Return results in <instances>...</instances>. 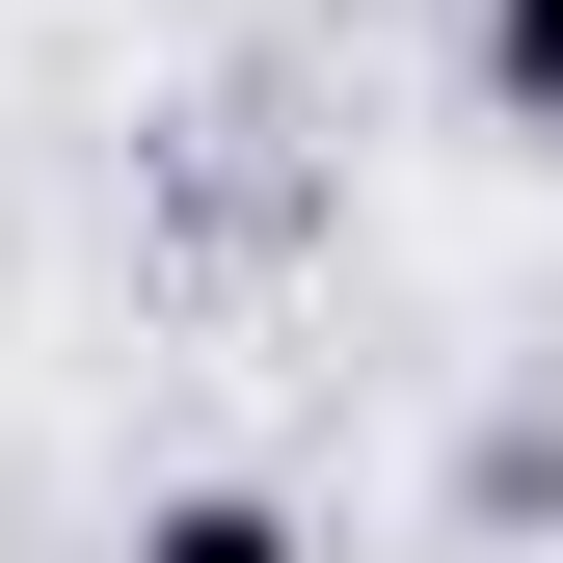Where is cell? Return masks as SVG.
Listing matches in <instances>:
<instances>
[{
    "label": "cell",
    "instance_id": "cell-2",
    "mask_svg": "<svg viewBox=\"0 0 563 563\" xmlns=\"http://www.w3.org/2000/svg\"><path fill=\"white\" fill-rule=\"evenodd\" d=\"M456 54H483V108L563 134V0H456Z\"/></svg>",
    "mask_w": 563,
    "mask_h": 563
},
{
    "label": "cell",
    "instance_id": "cell-1",
    "mask_svg": "<svg viewBox=\"0 0 563 563\" xmlns=\"http://www.w3.org/2000/svg\"><path fill=\"white\" fill-rule=\"evenodd\" d=\"M134 563H322V537L268 510V483H162V510H134Z\"/></svg>",
    "mask_w": 563,
    "mask_h": 563
}]
</instances>
